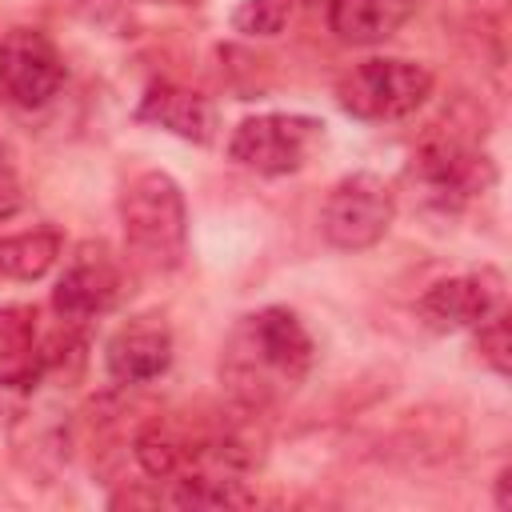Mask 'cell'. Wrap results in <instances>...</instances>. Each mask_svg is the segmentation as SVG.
<instances>
[{"mask_svg":"<svg viewBox=\"0 0 512 512\" xmlns=\"http://www.w3.org/2000/svg\"><path fill=\"white\" fill-rule=\"evenodd\" d=\"M316 344L292 308H260L236 320L220 352V380L240 408H268L292 396L312 372Z\"/></svg>","mask_w":512,"mask_h":512,"instance_id":"obj_1","label":"cell"},{"mask_svg":"<svg viewBox=\"0 0 512 512\" xmlns=\"http://www.w3.org/2000/svg\"><path fill=\"white\" fill-rule=\"evenodd\" d=\"M124 256L140 272H172L188 256V204L168 172H140L120 192Z\"/></svg>","mask_w":512,"mask_h":512,"instance_id":"obj_2","label":"cell"},{"mask_svg":"<svg viewBox=\"0 0 512 512\" xmlns=\"http://www.w3.org/2000/svg\"><path fill=\"white\" fill-rule=\"evenodd\" d=\"M404 184L420 212L460 216L476 196L496 184V164L480 144L456 132H432L408 156Z\"/></svg>","mask_w":512,"mask_h":512,"instance_id":"obj_3","label":"cell"},{"mask_svg":"<svg viewBox=\"0 0 512 512\" xmlns=\"http://www.w3.org/2000/svg\"><path fill=\"white\" fill-rule=\"evenodd\" d=\"M432 96V72L416 60L372 56L352 64L336 80V104L364 124H388L412 116Z\"/></svg>","mask_w":512,"mask_h":512,"instance_id":"obj_4","label":"cell"},{"mask_svg":"<svg viewBox=\"0 0 512 512\" xmlns=\"http://www.w3.org/2000/svg\"><path fill=\"white\" fill-rule=\"evenodd\" d=\"M324 144V124L304 112H260L232 128L228 156L260 176H288Z\"/></svg>","mask_w":512,"mask_h":512,"instance_id":"obj_5","label":"cell"},{"mask_svg":"<svg viewBox=\"0 0 512 512\" xmlns=\"http://www.w3.org/2000/svg\"><path fill=\"white\" fill-rule=\"evenodd\" d=\"M392 220H396V192L372 172L344 176L320 208V232L340 252L376 248L388 236Z\"/></svg>","mask_w":512,"mask_h":512,"instance_id":"obj_6","label":"cell"},{"mask_svg":"<svg viewBox=\"0 0 512 512\" xmlns=\"http://www.w3.org/2000/svg\"><path fill=\"white\" fill-rule=\"evenodd\" d=\"M124 296V264L112 256L104 240H84L68 260L52 288V308L64 328L88 324L112 312Z\"/></svg>","mask_w":512,"mask_h":512,"instance_id":"obj_7","label":"cell"},{"mask_svg":"<svg viewBox=\"0 0 512 512\" xmlns=\"http://www.w3.org/2000/svg\"><path fill=\"white\" fill-rule=\"evenodd\" d=\"M0 88L20 108H44L64 88V60L40 28H12L0 40Z\"/></svg>","mask_w":512,"mask_h":512,"instance_id":"obj_8","label":"cell"},{"mask_svg":"<svg viewBox=\"0 0 512 512\" xmlns=\"http://www.w3.org/2000/svg\"><path fill=\"white\" fill-rule=\"evenodd\" d=\"M500 304H504V276H500V268L484 264L476 272L436 280L416 300V316L432 332H460V328H476Z\"/></svg>","mask_w":512,"mask_h":512,"instance_id":"obj_9","label":"cell"},{"mask_svg":"<svg viewBox=\"0 0 512 512\" xmlns=\"http://www.w3.org/2000/svg\"><path fill=\"white\" fill-rule=\"evenodd\" d=\"M104 368L112 384L136 388L152 384L172 368V332L156 316H136L124 328H116L104 344Z\"/></svg>","mask_w":512,"mask_h":512,"instance_id":"obj_10","label":"cell"},{"mask_svg":"<svg viewBox=\"0 0 512 512\" xmlns=\"http://www.w3.org/2000/svg\"><path fill=\"white\" fill-rule=\"evenodd\" d=\"M136 120L164 128L192 144H212V136H216V104L184 84H172V80H152L144 88V96L136 104Z\"/></svg>","mask_w":512,"mask_h":512,"instance_id":"obj_11","label":"cell"},{"mask_svg":"<svg viewBox=\"0 0 512 512\" xmlns=\"http://www.w3.org/2000/svg\"><path fill=\"white\" fill-rule=\"evenodd\" d=\"M420 0H328V32L340 44L368 48L396 36Z\"/></svg>","mask_w":512,"mask_h":512,"instance_id":"obj_12","label":"cell"},{"mask_svg":"<svg viewBox=\"0 0 512 512\" xmlns=\"http://www.w3.org/2000/svg\"><path fill=\"white\" fill-rule=\"evenodd\" d=\"M64 252V236L52 224H36L24 232L0 236V276L8 280H40L56 268Z\"/></svg>","mask_w":512,"mask_h":512,"instance_id":"obj_13","label":"cell"},{"mask_svg":"<svg viewBox=\"0 0 512 512\" xmlns=\"http://www.w3.org/2000/svg\"><path fill=\"white\" fill-rule=\"evenodd\" d=\"M172 504L176 508H252L256 492L244 484V476H212V472H192L172 480Z\"/></svg>","mask_w":512,"mask_h":512,"instance_id":"obj_14","label":"cell"},{"mask_svg":"<svg viewBox=\"0 0 512 512\" xmlns=\"http://www.w3.org/2000/svg\"><path fill=\"white\" fill-rule=\"evenodd\" d=\"M296 12V0H240L232 28L244 36H280Z\"/></svg>","mask_w":512,"mask_h":512,"instance_id":"obj_15","label":"cell"},{"mask_svg":"<svg viewBox=\"0 0 512 512\" xmlns=\"http://www.w3.org/2000/svg\"><path fill=\"white\" fill-rule=\"evenodd\" d=\"M476 348H480V360L496 376L512 372V328H508V308L504 304L476 324Z\"/></svg>","mask_w":512,"mask_h":512,"instance_id":"obj_16","label":"cell"},{"mask_svg":"<svg viewBox=\"0 0 512 512\" xmlns=\"http://www.w3.org/2000/svg\"><path fill=\"white\" fill-rule=\"evenodd\" d=\"M20 204H24V192H20V176H16L12 160H8V152L0 148V220L16 216V212H20Z\"/></svg>","mask_w":512,"mask_h":512,"instance_id":"obj_17","label":"cell"},{"mask_svg":"<svg viewBox=\"0 0 512 512\" xmlns=\"http://www.w3.org/2000/svg\"><path fill=\"white\" fill-rule=\"evenodd\" d=\"M512 468H500V476H496V508H512Z\"/></svg>","mask_w":512,"mask_h":512,"instance_id":"obj_18","label":"cell"},{"mask_svg":"<svg viewBox=\"0 0 512 512\" xmlns=\"http://www.w3.org/2000/svg\"><path fill=\"white\" fill-rule=\"evenodd\" d=\"M144 4H180V0H144Z\"/></svg>","mask_w":512,"mask_h":512,"instance_id":"obj_19","label":"cell"}]
</instances>
